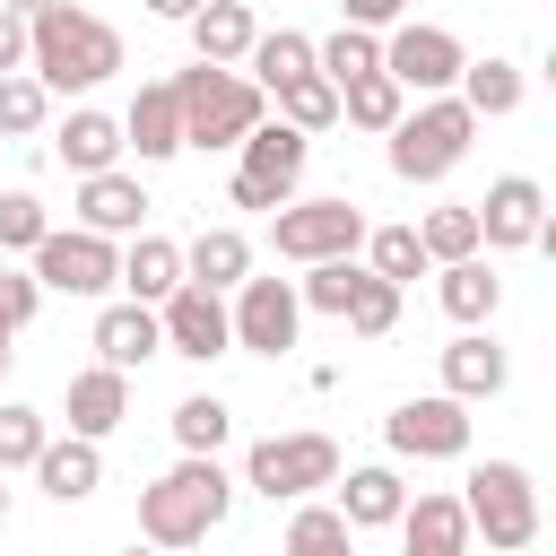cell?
I'll return each instance as SVG.
<instances>
[{"instance_id": "6da1fadb", "label": "cell", "mask_w": 556, "mask_h": 556, "mask_svg": "<svg viewBox=\"0 0 556 556\" xmlns=\"http://www.w3.org/2000/svg\"><path fill=\"white\" fill-rule=\"evenodd\" d=\"M26 70L43 78V96H87V87H104L122 70V35L96 9L52 0V9L26 17Z\"/></svg>"}, {"instance_id": "7a4b0ae2", "label": "cell", "mask_w": 556, "mask_h": 556, "mask_svg": "<svg viewBox=\"0 0 556 556\" xmlns=\"http://www.w3.org/2000/svg\"><path fill=\"white\" fill-rule=\"evenodd\" d=\"M226 513H235V478L217 469V452H182L165 478L139 486V539L148 547H200Z\"/></svg>"}, {"instance_id": "3957f363", "label": "cell", "mask_w": 556, "mask_h": 556, "mask_svg": "<svg viewBox=\"0 0 556 556\" xmlns=\"http://www.w3.org/2000/svg\"><path fill=\"white\" fill-rule=\"evenodd\" d=\"M174 104H182V148H235V139L269 113V96H261L243 70H217V61L174 70Z\"/></svg>"}, {"instance_id": "277c9868", "label": "cell", "mask_w": 556, "mask_h": 556, "mask_svg": "<svg viewBox=\"0 0 556 556\" xmlns=\"http://www.w3.org/2000/svg\"><path fill=\"white\" fill-rule=\"evenodd\" d=\"M382 139H391V174H400V182H443V174L469 156L478 113H469L460 96H426V104H417V113H400Z\"/></svg>"}, {"instance_id": "5b68a950", "label": "cell", "mask_w": 556, "mask_h": 556, "mask_svg": "<svg viewBox=\"0 0 556 556\" xmlns=\"http://www.w3.org/2000/svg\"><path fill=\"white\" fill-rule=\"evenodd\" d=\"M460 513H469V539H486L495 556H513V547L539 539V486H530L521 460H478Z\"/></svg>"}, {"instance_id": "8992f818", "label": "cell", "mask_w": 556, "mask_h": 556, "mask_svg": "<svg viewBox=\"0 0 556 556\" xmlns=\"http://www.w3.org/2000/svg\"><path fill=\"white\" fill-rule=\"evenodd\" d=\"M330 478H339V443H330V434H261V443L243 452V486L269 495V504H304V495H321Z\"/></svg>"}, {"instance_id": "52a82bcc", "label": "cell", "mask_w": 556, "mask_h": 556, "mask_svg": "<svg viewBox=\"0 0 556 556\" xmlns=\"http://www.w3.org/2000/svg\"><path fill=\"white\" fill-rule=\"evenodd\" d=\"M235 148H243V165H235V208H287L295 182H304V165H313V139L287 130V122H252Z\"/></svg>"}, {"instance_id": "ba28073f", "label": "cell", "mask_w": 556, "mask_h": 556, "mask_svg": "<svg viewBox=\"0 0 556 556\" xmlns=\"http://www.w3.org/2000/svg\"><path fill=\"white\" fill-rule=\"evenodd\" d=\"M269 243H278V261H339L365 243V208L356 200H287V208H269Z\"/></svg>"}, {"instance_id": "9c48e42d", "label": "cell", "mask_w": 556, "mask_h": 556, "mask_svg": "<svg viewBox=\"0 0 556 556\" xmlns=\"http://www.w3.org/2000/svg\"><path fill=\"white\" fill-rule=\"evenodd\" d=\"M113 278H122V252H113V235L52 226V235L35 243V287H43V295H104Z\"/></svg>"}, {"instance_id": "30bf717a", "label": "cell", "mask_w": 556, "mask_h": 556, "mask_svg": "<svg viewBox=\"0 0 556 556\" xmlns=\"http://www.w3.org/2000/svg\"><path fill=\"white\" fill-rule=\"evenodd\" d=\"M382 443H391L400 460H460V452H469V400H452V391L400 400V408L382 417Z\"/></svg>"}, {"instance_id": "8fae6325", "label": "cell", "mask_w": 556, "mask_h": 556, "mask_svg": "<svg viewBox=\"0 0 556 556\" xmlns=\"http://www.w3.org/2000/svg\"><path fill=\"white\" fill-rule=\"evenodd\" d=\"M226 321H235V348H252V356H287L295 330H304V295H295V278H243L235 304H226Z\"/></svg>"}, {"instance_id": "7c38bea8", "label": "cell", "mask_w": 556, "mask_h": 556, "mask_svg": "<svg viewBox=\"0 0 556 556\" xmlns=\"http://www.w3.org/2000/svg\"><path fill=\"white\" fill-rule=\"evenodd\" d=\"M460 61H469L460 35H452V26H417V17H400L391 43H382V78H400V87H417V96H452Z\"/></svg>"}, {"instance_id": "4fadbf2b", "label": "cell", "mask_w": 556, "mask_h": 556, "mask_svg": "<svg viewBox=\"0 0 556 556\" xmlns=\"http://www.w3.org/2000/svg\"><path fill=\"white\" fill-rule=\"evenodd\" d=\"M156 330H165V348H174V356H191V365H208V356H226V348H235L226 295H208V287H191V278L156 304Z\"/></svg>"}, {"instance_id": "5bb4252c", "label": "cell", "mask_w": 556, "mask_h": 556, "mask_svg": "<svg viewBox=\"0 0 556 556\" xmlns=\"http://www.w3.org/2000/svg\"><path fill=\"white\" fill-rule=\"evenodd\" d=\"M469 208H478V243H495V252H521V243H539V226H547V191H539L530 174H495L486 200H469Z\"/></svg>"}, {"instance_id": "9a60e30c", "label": "cell", "mask_w": 556, "mask_h": 556, "mask_svg": "<svg viewBox=\"0 0 556 556\" xmlns=\"http://www.w3.org/2000/svg\"><path fill=\"white\" fill-rule=\"evenodd\" d=\"M26 469H35V486H43L52 504H87V495L104 486V443H87V434H43V452H35Z\"/></svg>"}, {"instance_id": "2e32d148", "label": "cell", "mask_w": 556, "mask_h": 556, "mask_svg": "<svg viewBox=\"0 0 556 556\" xmlns=\"http://www.w3.org/2000/svg\"><path fill=\"white\" fill-rule=\"evenodd\" d=\"M122 148H139V165H165L182 156V104H174V78H148L122 113Z\"/></svg>"}, {"instance_id": "e0dca14e", "label": "cell", "mask_w": 556, "mask_h": 556, "mask_svg": "<svg viewBox=\"0 0 556 556\" xmlns=\"http://www.w3.org/2000/svg\"><path fill=\"white\" fill-rule=\"evenodd\" d=\"M391 530H400V556H469V513H460V495H408Z\"/></svg>"}, {"instance_id": "ac0fdd59", "label": "cell", "mask_w": 556, "mask_h": 556, "mask_svg": "<svg viewBox=\"0 0 556 556\" xmlns=\"http://www.w3.org/2000/svg\"><path fill=\"white\" fill-rule=\"evenodd\" d=\"M139 217H148L139 174H122V165L78 174V226H87V235H139Z\"/></svg>"}, {"instance_id": "d6986e66", "label": "cell", "mask_w": 556, "mask_h": 556, "mask_svg": "<svg viewBox=\"0 0 556 556\" xmlns=\"http://www.w3.org/2000/svg\"><path fill=\"white\" fill-rule=\"evenodd\" d=\"M148 356H165V330H156V304H104L96 313V365H113V374H130V365H148Z\"/></svg>"}, {"instance_id": "ffe728a7", "label": "cell", "mask_w": 556, "mask_h": 556, "mask_svg": "<svg viewBox=\"0 0 556 556\" xmlns=\"http://www.w3.org/2000/svg\"><path fill=\"white\" fill-rule=\"evenodd\" d=\"M330 486H339V521H348V530H391L400 504H408V478L382 469V460H365V469H348V478H330Z\"/></svg>"}, {"instance_id": "44dd1931", "label": "cell", "mask_w": 556, "mask_h": 556, "mask_svg": "<svg viewBox=\"0 0 556 556\" xmlns=\"http://www.w3.org/2000/svg\"><path fill=\"white\" fill-rule=\"evenodd\" d=\"M182 278L208 287V295H235V287L252 278V243H243L235 226H200V235L182 243Z\"/></svg>"}, {"instance_id": "7402d4cb", "label": "cell", "mask_w": 556, "mask_h": 556, "mask_svg": "<svg viewBox=\"0 0 556 556\" xmlns=\"http://www.w3.org/2000/svg\"><path fill=\"white\" fill-rule=\"evenodd\" d=\"M122 417H130V374H113V365H87V374H70V434L104 443Z\"/></svg>"}, {"instance_id": "603a6c76", "label": "cell", "mask_w": 556, "mask_h": 556, "mask_svg": "<svg viewBox=\"0 0 556 556\" xmlns=\"http://www.w3.org/2000/svg\"><path fill=\"white\" fill-rule=\"evenodd\" d=\"M513 382V365H504V348L486 339V330H460L452 348H443V391L452 400H495Z\"/></svg>"}, {"instance_id": "cb8c5ba5", "label": "cell", "mask_w": 556, "mask_h": 556, "mask_svg": "<svg viewBox=\"0 0 556 556\" xmlns=\"http://www.w3.org/2000/svg\"><path fill=\"white\" fill-rule=\"evenodd\" d=\"M52 156H61L70 174H104V165L122 156V122L96 113V104H70V122L52 130Z\"/></svg>"}, {"instance_id": "d4e9b609", "label": "cell", "mask_w": 556, "mask_h": 556, "mask_svg": "<svg viewBox=\"0 0 556 556\" xmlns=\"http://www.w3.org/2000/svg\"><path fill=\"white\" fill-rule=\"evenodd\" d=\"M113 287H130V304H165L174 287H182V243H165V235H130V252H122V278Z\"/></svg>"}, {"instance_id": "484cf974", "label": "cell", "mask_w": 556, "mask_h": 556, "mask_svg": "<svg viewBox=\"0 0 556 556\" xmlns=\"http://www.w3.org/2000/svg\"><path fill=\"white\" fill-rule=\"evenodd\" d=\"M434 295H443V313H452L460 330H486V321H495V304H504V278H495V269L469 252V261H443Z\"/></svg>"}, {"instance_id": "4316f807", "label": "cell", "mask_w": 556, "mask_h": 556, "mask_svg": "<svg viewBox=\"0 0 556 556\" xmlns=\"http://www.w3.org/2000/svg\"><path fill=\"white\" fill-rule=\"evenodd\" d=\"M182 26H191V52H200V61H217V70H235V61L252 52V35H261L243 0H200Z\"/></svg>"}, {"instance_id": "83f0119b", "label": "cell", "mask_w": 556, "mask_h": 556, "mask_svg": "<svg viewBox=\"0 0 556 556\" xmlns=\"http://www.w3.org/2000/svg\"><path fill=\"white\" fill-rule=\"evenodd\" d=\"M460 104L478 113V122H504L513 104H521V61H504V52H486V61H460Z\"/></svg>"}, {"instance_id": "f1b7e54d", "label": "cell", "mask_w": 556, "mask_h": 556, "mask_svg": "<svg viewBox=\"0 0 556 556\" xmlns=\"http://www.w3.org/2000/svg\"><path fill=\"white\" fill-rule=\"evenodd\" d=\"M252 87L269 96V87H287V78H304L313 70V35H295V26H269V35H252Z\"/></svg>"}, {"instance_id": "f546056e", "label": "cell", "mask_w": 556, "mask_h": 556, "mask_svg": "<svg viewBox=\"0 0 556 556\" xmlns=\"http://www.w3.org/2000/svg\"><path fill=\"white\" fill-rule=\"evenodd\" d=\"M313 70H321L330 87H348V78L382 70V35H374V26H339V35H321V43H313Z\"/></svg>"}, {"instance_id": "4dcf8cb0", "label": "cell", "mask_w": 556, "mask_h": 556, "mask_svg": "<svg viewBox=\"0 0 556 556\" xmlns=\"http://www.w3.org/2000/svg\"><path fill=\"white\" fill-rule=\"evenodd\" d=\"M269 96H278V122H287V130H304V139L339 122V87H330L321 70H304V78H287V87H269Z\"/></svg>"}, {"instance_id": "1f68e13d", "label": "cell", "mask_w": 556, "mask_h": 556, "mask_svg": "<svg viewBox=\"0 0 556 556\" xmlns=\"http://www.w3.org/2000/svg\"><path fill=\"white\" fill-rule=\"evenodd\" d=\"M339 113H348L356 130H391V122L408 113V87H400V78H382V70H365V78H348V87H339Z\"/></svg>"}, {"instance_id": "d6a6232c", "label": "cell", "mask_w": 556, "mask_h": 556, "mask_svg": "<svg viewBox=\"0 0 556 556\" xmlns=\"http://www.w3.org/2000/svg\"><path fill=\"white\" fill-rule=\"evenodd\" d=\"M417 243H426V261H469V252H486V243H478V208H469V200L426 208V217H417Z\"/></svg>"}, {"instance_id": "836d02e7", "label": "cell", "mask_w": 556, "mask_h": 556, "mask_svg": "<svg viewBox=\"0 0 556 556\" xmlns=\"http://www.w3.org/2000/svg\"><path fill=\"white\" fill-rule=\"evenodd\" d=\"M365 269L391 278V287L426 278V243H417V226H365Z\"/></svg>"}, {"instance_id": "e575fe53", "label": "cell", "mask_w": 556, "mask_h": 556, "mask_svg": "<svg viewBox=\"0 0 556 556\" xmlns=\"http://www.w3.org/2000/svg\"><path fill=\"white\" fill-rule=\"evenodd\" d=\"M356 287H365V269H356V252H339V261H304V287L295 295H304V313H330L339 321L356 304Z\"/></svg>"}, {"instance_id": "d590c367", "label": "cell", "mask_w": 556, "mask_h": 556, "mask_svg": "<svg viewBox=\"0 0 556 556\" xmlns=\"http://www.w3.org/2000/svg\"><path fill=\"white\" fill-rule=\"evenodd\" d=\"M226 434H235V408H226L217 391L174 400V443H182V452H226Z\"/></svg>"}, {"instance_id": "8d00e7d4", "label": "cell", "mask_w": 556, "mask_h": 556, "mask_svg": "<svg viewBox=\"0 0 556 556\" xmlns=\"http://www.w3.org/2000/svg\"><path fill=\"white\" fill-rule=\"evenodd\" d=\"M43 122H52L43 78H35V70H9V78H0V139H35Z\"/></svg>"}, {"instance_id": "74e56055", "label": "cell", "mask_w": 556, "mask_h": 556, "mask_svg": "<svg viewBox=\"0 0 556 556\" xmlns=\"http://www.w3.org/2000/svg\"><path fill=\"white\" fill-rule=\"evenodd\" d=\"M287 556H356V530L339 521V504H304L287 521Z\"/></svg>"}, {"instance_id": "f35d334b", "label": "cell", "mask_w": 556, "mask_h": 556, "mask_svg": "<svg viewBox=\"0 0 556 556\" xmlns=\"http://www.w3.org/2000/svg\"><path fill=\"white\" fill-rule=\"evenodd\" d=\"M339 321H348V330H356V339H391V321H400V287H391V278H374V269H365V287H356V304H348V313H339Z\"/></svg>"}, {"instance_id": "ab89813d", "label": "cell", "mask_w": 556, "mask_h": 556, "mask_svg": "<svg viewBox=\"0 0 556 556\" xmlns=\"http://www.w3.org/2000/svg\"><path fill=\"white\" fill-rule=\"evenodd\" d=\"M52 235V208L35 191H0V252H35Z\"/></svg>"}, {"instance_id": "60d3db41", "label": "cell", "mask_w": 556, "mask_h": 556, "mask_svg": "<svg viewBox=\"0 0 556 556\" xmlns=\"http://www.w3.org/2000/svg\"><path fill=\"white\" fill-rule=\"evenodd\" d=\"M43 408H26V400H0V469H26L35 452H43Z\"/></svg>"}, {"instance_id": "b9f144b4", "label": "cell", "mask_w": 556, "mask_h": 556, "mask_svg": "<svg viewBox=\"0 0 556 556\" xmlns=\"http://www.w3.org/2000/svg\"><path fill=\"white\" fill-rule=\"evenodd\" d=\"M35 313H43V287H35V269H0V339H17Z\"/></svg>"}, {"instance_id": "7bdbcfd3", "label": "cell", "mask_w": 556, "mask_h": 556, "mask_svg": "<svg viewBox=\"0 0 556 556\" xmlns=\"http://www.w3.org/2000/svg\"><path fill=\"white\" fill-rule=\"evenodd\" d=\"M339 9H348V26H374V35L408 17V0H339Z\"/></svg>"}, {"instance_id": "ee69618b", "label": "cell", "mask_w": 556, "mask_h": 556, "mask_svg": "<svg viewBox=\"0 0 556 556\" xmlns=\"http://www.w3.org/2000/svg\"><path fill=\"white\" fill-rule=\"evenodd\" d=\"M9 70H26V17L17 9H0V78Z\"/></svg>"}, {"instance_id": "f6af8a7d", "label": "cell", "mask_w": 556, "mask_h": 556, "mask_svg": "<svg viewBox=\"0 0 556 556\" xmlns=\"http://www.w3.org/2000/svg\"><path fill=\"white\" fill-rule=\"evenodd\" d=\"M148 9H156V17H174V26H182V17H191V9H200V0H148Z\"/></svg>"}, {"instance_id": "bcb514c9", "label": "cell", "mask_w": 556, "mask_h": 556, "mask_svg": "<svg viewBox=\"0 0 556 556\" xmlns=\"http://www.w3.org/2000/svg\"><path fill=\"white\" fill-rule=\"evenodd\" d=\"M0 9H17V17H35V9H52V0H0Z\"/></svg>"}, {"instance_id": "7dc6e473", "label": "cell", "mask_w": 556, "mask_h": 556, "mask_svg": "<svg viewBox=\"0 0 556 556\" xmlns=\"http://www.w3.org/2000/svg\"><path fill=\"white\" fill-rule=\"evenodd\" d=\"M0 530H9V469H0Z\"/></svg>"}, {"instance_id": "c3c4849f", "label": "cell", "mask_w": 556, "mask_h": 556, "mask_svg": "<svg viewBox=\"0 0 556 556\" xmlns=\"http://www.w3.org/2000/svg\"><path fill=\"white\" fill-rule=\"evenodd\" d=\"M9 356H17V348H9V339H0V374H9Z\"/></svg>"}, {"instance_id": "681fc988", "label": "cell", "mask_w": 556, "mask_h": 556, "mask_svg": "<svg viewBox=\"0 0 556 556\" xmlns=\"http://www.w3.org/2000/svg\"><path fill=\"white\" fill-rule=\"evenodd\" d=\"M130 556H156V547H130Z\"/></svg>"}, {"instance_id": "f907efd6", "label": "cell", "mask_w": 556, "mask_h": 556, "mask_svg": "<svg viewBox=\"0 0 556 556\" xmlns=\"http://www.w3.org/2000/svg\"><path fill=\"white\" fill-rule=\"evenodd\" d=\"M513 556H521V547H513Z\"/></svg>"}]
</instances>
